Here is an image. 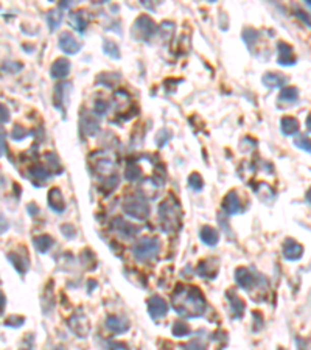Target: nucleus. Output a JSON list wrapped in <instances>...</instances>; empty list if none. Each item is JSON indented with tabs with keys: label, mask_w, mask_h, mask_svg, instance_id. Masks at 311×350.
Here are the masks:
<instances>
[{
	"label": "nucleus",
	"mask_w": 311,
	"mask_h": 350,
	"mask_svg": "<svg viewBox=\"0 0 311 350\" xmlns=\"http://www.w3.org/2000/svg\"><path fill=\"white\" fill-rule=\"evenodd\" d=\"M173 308L185 317H197L206 311V298L196 286H178L172 296Z\"/></svg>",
	"instance_id": "obj_1"
},
{
	"label": "nucleus",
	"mask_w": 311,
	"mask_h": 350,
	"mask_svg": "<svg viewBox=\"0 0 311 350\" xmlns=\"http://www.w3.org/2000/svg\"><path fill=\"white\" fill-rule=\"evenodd\" d=\"M159 218L162 229L165 232H173L179 227L181 223V207L175 199H165L159 206Z\"/></svg>",
	"instance_id": "obj_2"
},
{
	"label": "nucleus",
	"mask_w": 311,
	"mask_h": 350,
	"mask_svg": "<svg viewBox=\"0 0 311 350\" xmlns=\"http://www.w3.org/2000/svg\"><path fill=\"white\" fill-rule=\"evenodd\" d=\"M159 251V240L151 238V237H144L140 238L132 248V255L138 261H147L151 260L157 255Z\"/></svg>",
	"instance_id": "obj_3"
},
{
	"label": "nucleus",
	"mask_w": 311,
	"mask_h": 350,
	"mask_svg": "<svg viewBox=\"0 0 311 350\" xmlns=\"http://www.w3.org/2000/svg\"><path fill=\"white\" fill-rule=\"evenodd\" d=\"M157 30L156 23L153 22L151 17L148 16H140L135 19L134 25H132V36L138 41H144V39H150Z\"/></svg>",
	"instance_id": "obj_4"
},
{
	"label": "nucleus",
	"mask_w": 311,
	"mask_h": 350,
	"mask_svg": "<svg viewBox=\"0 0 311 350\" xmlns=\"http://www.w3.org/2000/svg\"><path fill=\"white\" fill-rule=\"evenodd\" d=\"M123 210L135 220H145L150 213V207L144 198H129L123 202Z\"/></svg>",
	"instance_id": "obj_5"
},
{
	"label": "nucleus",
	"mask_w": 311,
	"mask_h": 350,
	"mask_svg": "<svg viewBox=\"0 0 311 350\" xmlns=\"http://www.w3.org/2000/svg\"><path fill=\"white\" fill-rule=\"evenodd\" d=\"M69 327H70V330H72L76 336H79V338H86V336L89 335V332H91L89 319H88L86 316H84V314H81V313H76V314L70 316V319H69Z\"/></svg>",
	"instance_id": "obj_6"
},
{
	"label": "nucleus",
	"mask_w": 311,
	"mask_h": 350,
	"mask_svg": "<svg viewBox=\"0 0 311 350\" xmlns=\"http://www.w3.org/2000/svg\"><path fill=\"white\" fill-rule=\"evenodd\" d=\"M277 48H278V64L280 66H294L296 64L294 48L288 42L280 41L277 44Z\"/></svg>",
	"instance_id": "obj_7"
},
{
	"label": "nucleus",
	"mask_w": 311,
	"mask_h": 350,
	"mask_svg": "<svg viewBox=\"0 0 311 350\" xmlns=\"http://www.w3.org/2000/svg\"><path fill=\"white\" fill-rule=\"evenodd\" d=\"M58 44H60V48H61L64 53H67V55H75V53H78L79 48H81L79 42H78V41L73 38V35H70L69 32H63V33L60 35Z\"/></svg>",
	"instance_id": "obj_8"
},
{
	"label": "nucleus",
	"mask_w": 311,
	"mask_h": 350,
	"mask_svg": "<svg viewBox=\"0 0 311 350\" xmlns=\"http://www.w3.org/2000/svg\"><path fill=\"white\" fill-rule=\"evenodd\" d=\"M148 311H150V316L157 320V319H160V317H163L166 314L168 305L160 298V296H153V298L148 301Z\"/></svg>",
	"instance_id": "obj_9"
},
{
	"label": "nucleus",
	"mask_w": 311,
	"mask_h": 350,
	"mask_svg": "<svg viewBox=\"0 0 311 350\" xmlns=\"http://www.w3.org/2000/svg\"><path fill=\"white\" fill-rule=\"evenodd\" d=\"M7 257L20 274L26 273L28 266H30V258H28V254L25 251H16V252L13 251V252H8Z\"/></svg>",
	"instance_id": "obj_10"
},
{
	"label": "nucleus",
	"mask_w": 311,
	"mask_h": 350,
	"mask_svg": "<svg viewBox=\"0 0 311 350\" xmlns=\"http://www.w3.org/2000/svg\"><path fill=\"white\" fill-rule=\"evenodd\" d=\"M284 255L285 258L293 260V261L299 260L303 255V246L293 238H287L284 241Z\"/></svg>",
	"instance_id": "obj_11"
},
{
	"label": "nucleus",
	"mask_w": 311,
	"mask_h": 350,
	"mask_svg": "<svg viewBox=\"0 0 311 350\" xmlns=\"http://www.w3.org/2000/svg\"><path fill=\"white\" fill-rule=\"evenodd\" d=\"M47 199H48V206H50V209H51L53 212H56V213H63V212L66 210V201H64V198H63V193H61L60 188H56V187L50 188Z\"/></svg>",
	"instance_id": "obj_12"
},
{
	"label": "nucleus",
	"mask_w": 311,
	"mask_h": 350,
	"mask_svg": "<svg viewBox=\"0 0 311 350\" xmlns=\"http://www.w3.org/2000/svg\"><path fill=\"white\" fill-rule=\"evenodd\" d=\"M106 329H107L109 332H112V333L120 335V333L128 332V329H129V322H128V319H125V317H122V316H109V317L106 319Z\"/></svg>",
	"instance_id": "obj_13"
},
{
	"label": "nucleus",
	"mask_w": 311,
	"mask_h": 350,
	"mask_svg": "<svg viewBox=\"0 0 311 350\" xmlns=\"http://www.w3.org/2000/svg\"><path fill=\"white\" fill-rule=\"evenodd\" d=\"M79 126H81V131L86 134V136H94V134L100 128L98 120L94 119V115L88 114V112H82L81 114V117H79Z\"/></svg>",
	"instance_id": "obj_14"
},
{
	"label": "nucleus",
	"mask_w": 311,
	"mask_h": 350,
	"mask_svg": "<svg viewBox=\"0 0 311 350\" xmlns=\"http://www.w3.org/2000/svg\"><path fill=\"white\" fill-rule=\"evenodd\" d=\"M70 72V63L66 58H58L50 67V75L54 79H63Z\"/></svg>",
	"instance_id": "obj_15"
},
{
	"label": "nucleus",
	"mask_w": 311,
	"mask_h": 350,
	"mask_svg": "<svg viewBox=\"0 0 311 350\" xmlns=\"http://www.w3.org/2000/svg\"><path fill=\"white\" fill-rule=\"evenodd\" d=\"M28 174H30V179L36 187H39L42 182L48 181V178H50V171L44 165H39V164L32 165L30 170H28Z\"/></svg>",
	"instance_id": "obj_16"
},
{
	"label": "nucleus",
	"mask_w": 311,
	"mask_h": 350,
	"mask_svg": "<svg viewBox=\"0 0 311 350\" xmlns=\"http://www.w3.org/2000/svg\"><path fill=\"white\" fill-rule=\"evenodd\" d=\"M222 209L228 212L229 215H235L241 210V202H240V198L237 195V192H229L228 195H225L224 201H222Z\"/></svg>",
	"instance_id": "obj_17"
},
{
	"label": "nucleus",
	"mask_w": 311,
	"mask_h": 350,
	"mask_svg": "<svg viewBox=\"0 0 311 350\" xmlns=\"http://www.w3.org/2000/svg\"><path fill=\"white\" fill-rule=\"evenodd\" d=\"M112 226H114V229L117 230V234L122 235L123 238H132V237L138 232V229H137L135 226H132V224H129V223H126V221H123L122 218H116L114 223H112Z\"/></svg>",
	"instance_id": "obj_18"
},
{
	"label": "nucleus",
	"mask_w": 311,
	"mask_h": 350,
	"mask_svg": "<svg viewBox=\"0 0 311 350\" xmlns=\"http://www.w3.org/2000/svg\"><path fill=\"white\" fill-rule=\"evenodd\" d=\"M69 20H70V25L73 26V30L82 33L86 32L88 28V16L84 11H73L70 16H69Z\"/></svg>",
	"instance_id": "obj_19"
},
{
	"label": "nucleus",
	"mask_w": 311,
	"mask_h": 350,
	"mask_svg": "<svg viewBox=\"0 0 311 350\" xmlns=\"http://www.w3.org/2000/svg\"><path fill=\"white\" fill-rule=\"evenodd\" d=\"M235 280L244 289H250V286L256 283V277H253L249 273V269H246V268H238L237 269V271H235Z\"/></svg>",
	"instance_id": "obj_20"
},
{
	"label": "nucleus",
	"mask_w": 311,
	"mask_h": 350,
	"mask_svg": "<svg viewBox=\"0 0 311 350\" xmlns=\"http://www.w3.org/2000/svg\"><path fill=\"white\" fill-rule=\"evenodd\" d=\"M262 81L266 88L269 89H277L280 86H284L287 83V76L285 75H280V73H274V72H269V73H265Z\"/></svg>",
	"instance_id": "obj_21"
},
{
	"label": "nucleus",
	"mask_w": 311,
	"mask_h": 350,
	"mask_svg": "<svg viewBox=\"0 0 311 350\" xmlns=\"http://www.w3.org/2000/svg\"><path fill=\"white\" fill-rule=\"evenodd\" d=\"M228 298H229V304L234 313V317H241L244 314V301H241V298H238V294L235 291H228Z\"/></svg>",
	"instance_id": "obj_22"
},
{
	"label": "nucleus",
	"mask_w": 311,
	"mask_h": 350,
	"mask_svg": "<svg viewBox=\"0 0 311 350\" xmlns=\"http://www.w3.org/2000/svg\"><path fill=\"white\" fill-rule=\"evenodd\" d=\"M280 129L285 136H294L299 132V122L294 117H284L280 122Z\"/></svg>",
	"instance_id": "obj_23"
},
{
	"label": "nucleus",
	"mask_w": 311,
	"mask_h": 350,
	"mask_svg": "<svg viewBox=\"0 0 311 350\" xmlns=\"http://www.w3.org/2000/svg\"><path fill=\"white\" fill-rule=\"evenodd\" d=\"M94 170L95 173L101 174V176H109L112 171H114V162H112L110 159H95V165H94Z\"/></svg>",
	"instance_id": "obj_24"
},
{
	"label": "nucleus",
	"mask_w": 311,
	"mask_h": 350,
	"mask_svg": "<svg viewBox=\"0 0 311 350\" xmlns=\"http://www.w3.org/2000/svg\"><path fill=\"white\" fill-rule=\"evenodd\" d=\"M54 89H56V91H54V106L60 107L61 111H64V109H63V103H66V97H67V92H69V89H70V84L61 83V84L56 86Z\"/></svg>",
	"instance_id": "obj_25"
},
{
	"label": "nucleus",
	"mask_w": 311,
	"mask_h": 350,
	"mask_svg": "<svg viewBox=\"0 0 311 350\" xmlns=\"http://www.w3.org/2000/svg\"><path fill=\"white\" fill-rule=\"evenodd\" d=\"M201 238H203V241L207 246H215L218 243V240H219V235H218L216 229H213L210 226H204L201 229Z\"/></svg>",
	"instance_id": "obj_26"
},
{
	"label": "nucleus",
	"mask_w": 311,
	"mask_h": 350,
	"mask_svg": "<svg viewBox=\"0 0 311 350\" xmlns=\"http://www.w3.org/2000/svg\"><path fill=\"white\" fill-rule=\"evenodd\" d=\"M297 98H299V91L296 88H284L278 95V101H284V103H296Z\"/></svg>",
	"instance_id": "obj_27"
},
{
	"label": "nucleus",
	"mask_w": 311,
	"mask_h": 350,
	"mask_svg": "<svg viewBox=\"0 0 311 350\" xmlns=\"http://www.w3.org/2000/svg\"><path fill=\"white\" fill-rule=\"evenodd\" d=\"M45 17H47L48 26H50V32H54L56 28H58L61 20H63V14L60 10H50Z\"/></svg>",
	"instance_id": "obj_28"
},
{
	"label": "nucleus",
	"mask_w": 311,
	"mask_h": 350,
	"mask_svg": "<svg viewBox=\"0 0 311 350\" xmlns=\"http://www.w3.org/2000/svg\"><path fill=\"white\" fill-rule=\"evenodd\" d=\"M53 246V238L50 235H41L35 238V248L39 252H47Z\"/></svg>",
	"instance_id": "obj_29"
},
{
	"label": "nucleus",
	"mask_w": 311,
	"mask_h": 350,
	"mask_svg": "<svg viewBox=\"0 0 311 350\" xmlns=\"http://www.w3.org/2000/svg\"><path fill=\"white\" fill-rule=\"evenodd\" d=\"M103 50H104L106 55L110 56V58H114V60H119V58H120V48H119V45H117L114 41L106 39V41L103 42Z\"/></svg>",
	"instance_id": "obj_30"
},
{
	"label": "nucleus",
	"mask_w": 311,
	"mask_h": 350,
	"mask_svg": "<svg viewBox=\"0 0 311 350\" xmlns=\"http://www.w3.org/2000/svg\"><path fill=\"white\" fill-rule=\"evenodd\" d=\"M44 157L48 160V165L53 168V171H56V173H61L63 171V165L60 164V159H58V156H56L54 153H47Z\"/></svg>",
	"instance_id": "obj_31"
},
{
	"label": "nucleus",
	"mask_w": 311,
	"mask_h": 350,
	"mask_svg": "<svg viewBox=\"0 0 311 350\" xmlns=\"http://www.w3.org/2000/svg\"><path fill=\"white\" fill-rule=\"evenodd\" d=\"M188 184H190V187L193 188V190H196V192H200L201 188L204 187V181H203V178H201L200 173H191L190 178H188Z\"/></svg>",
	"instance_id": "obj_32"
},
{
	"label": "nucleus",
	"mask_w": 311,
	"mask_h": 350,
	"mask_svg": "<svg viewBox=\"0 0 311 350\" xmlns=\"http://www.w3.org/2000/svg\"><path fill=\"white\" fill-rule=\"evenodd\" d=\"M172 131H168V129H160L157 134H156V145L159 147V148H162L169 139H172Z\"/></svg>",
	"instance_id": "obj_33"
},
{
	"label": "nucleus",
	"mask_w": 311,
	"mask_h": 350,
	"mask_svg": "<svg viewBox=\"0 0 311 350\" xmlns=\"http://www.w3.org/2000/svg\"><path fill=\"white\" fill-rule=\"evenodd\" d=\"M126 179L128 181H138L140 179V176H142V170H140V167L138 165H135V164H131L128 168H126Z\"/></svg>",
	"instance_id": "obj_34"
},
{
	"label": "nucleus",
	"mask_w": 311,
	"mask_h": 350,
	"mask_svg": "<svg viewBox=\"0 0 311 350\" xmlns=\"http://www.w3.org/2000/svg\"><path fill=\"white\" fill-rule=\"evenodd\" d=\"M173 335L176 338H184V336L190 335V327L187 324H184V322H176V324L173 326Z\"/></svg>",
	"instance_id": "obj_35"
},
{
	"label": "nucleus",
	"mask_w": 311,
	"mask_h": 350,
	"mask_svg": "<svg viewBox=\"0 0 311 350\" xmlns=\"http://www.w3.org/2000/svg\"><path fill=\"white\" fill-rule=\"evenodd\" d=\"M259 33L253 30V28H244L243 30V41L247 44V47H252V44L257 41Z\"/></svg>",
	"instance_id": "obj_36"
},
{
	"label": "nucleus",
	"mask_w": 311,
	"mask_h": 350,
	"mask_svg": "<svg viewBox=\"0 0 311 350\" xmlns=\"http://www.w3.org/2000/svg\"><path fill=\"white\" fill-rule=\"evenodd\" d=\"M28 134H30V131H28L26 128H23V126H20V125H16L14 128H13V131H11V137L14 139V140H23Z\"/></svg>",
	"instance_id": "obj_37"
},
{
	"label": "nucleus",
	"mask_w": 311,
	"mask_h": 350,
	"mask_svg": "<svg viewBox=\"0 0 311 350\" xmlns=\"http://www.w3.org/2000/svg\"><path fill=\"white\" fill-rule=\"evenodd\" d=\"M109 109V103L106 100H97L94 104V112L97 115H104Z\"/></svg>",
	"instance_id": "obj_38"
},
{
	"label": "nucleus",
	"mask_w": 311,
	"mask_h": 350,
	"mask_svg": "<svg viewBox=\"0 0 311 350\" xmlns=\"http://www.w3.org/2000/svg\"><path fill=\"white\" fill-rule=\"evenodd\" d=\"M25 322V317H19V316H10V317H7V320H5V326H8V327H20L22 324Z\"/></svg>",
	"instance_id": "obj_39"
},
{
	"label": "nucleus",
	"mask_w": 311,
	"mask_h": 350,
	"mask_svg": "<svg viewBox=\"0 0 311 350\" xmlns=\"http://www.w3.org/2000/svg\"><path fill=\"white\" fill-rule=\"evenodd\" d=\"M294 145L296 147H299L302 151H305V153H309L311 151V145H309V139L308 137H299V139H296L294 140Z\"/></svg>",
	"instance_id": "obj_40"
},
{
	"label": "nucleus",
	"mask_w": 311,
	"mask_h": 350,
	"mask_svg": "<svg viewBox=\"0 0 311 350\" xmlns=\"http://www.w3.org/2000/svg\"><path fill=\"white\" fill-rule=\"evenodd\" d=\"M7 122H10V111L5 104L0 103V125H4Z\"/></svg>",
	"instance_id": "obj_41"
},
{
	"label": "nucleus",
	"mask_w": 311,
	"mask_h": 350,
	"mask_svg": "<svg viewBox=\"0 0 311 350\" xmlns=\"http://www.w3.org/2000/svg\"><path fill=\"white\" fill-rule=\"evenodd\" d=\"M7 151V132L0 128V157H2Z\"/></svg>",
	"instance_id": "obj_42"
},
{
	"label": "nucleus",
	"mask_w": 311,
	"mask_h": 350,
	"mask_svg": "<svg viewBox=\"0 0 311 350\" xmlns=\"http://www.w3.org/2000/svg\"><path fill=\"white\" fill-rule=\"evenodd\" d=\"M61 232L67 237V238H73L76 235V229L70 224H63L61 226Z\"/></svg>",
	"instance_id": "obj_43"
},
{
	"label": "nucleus",
	"mask_w": 311,
	"mask_h": 350,
	"mask_svg": "<svg viewBox=\"0 0 311 350\" xmlns=\"http://www.w3.org/2000/svg\"><path fill=\"white\" fill-rule=\"evenodd\" d=\"M20 69H22L20 63H5V66L2 67V70H7V72H17Z\"/></svg>",
	"instance_id": "obj_44"
},
{
	"label": "nucleus",
	"mask_w": 311,
	"mask_h": 350,
	"mask_svg": "<svg viewBox=\"0 0 311 350\" xmlns=\"http://www.w3.org/2000/svg\"><path fill=\"white\" fill-rule=\"evenodd\" d=\"M185 348L187 350H206L204 345L201 342H197V341H191L188 345H185Z\"/></svg>",
	"instance_id": "obj_45"
},
{
	"label": "nucleus",
	"mask_w": 311,
	"mask_h": 350,
	"mask_svg": "<svg viewBox=\"0 0 311 350\" xmlns=\"http://www.w3.org/2000/svg\"><path fill=\"white\" fill-rule=\"evenodd\" d=\"M7 229H8V221H7V218L4 217V215L0 213V234H4Z\"/></svg>",
	"instance_id": "obj_46"
},
{
	"label": "nucleus",
	"mask_w": 311,
	"mask_h": 350,
	"mask_svg": "<svg viewBox=\"0 0 311 350\" xmlns=\"http://www.w3.org/2000/svg\"><path fill=\"white\" fill-rule=\"evenodd\" d=\"M5 305H7V299H5L4 293H0V314L4 313V310H5Z\"/></svg>",
	"instance_id": "obj_47"
},
{
	"label": "nucleus",
	"mask_w": 311,
	"mask_h": 350,
	"mask_svg": "<svg viewBox=\"0 0 311 350\" xmlns=\"http://www.w3.org/2000/svg\"><path fill=\"white\" fill-rule=\"evenodd\" d=\"M110 76L114 78V83H117V81H119V75H117V73H112ZM98 83H103L104 86H107V88H112V86H110V83H109V79H104V81H98Z\"/></svg>",
	"instance_id": "obj_48"
},
{
	"label": "nucleus",
	"mask_w": 311,
	"mask_h": 350,
	"mask_svg": "<svg viewBox=\"0 0 311 350\" xmlns=\"http://www.w3.org/2000/svg\"><path fill=\"white\" fill-rule=\"evenodd\" d=\"M296 13H297V16H299V17H300V19L306 23V26H309V19H308V16H306L303 11H300V10H297Z\"/></svg>",
	"instance_id": "obj_49"
},
{
	"label": "nucleus",
	"mask_w": 311,
	"mask_h": 350,
	"mask_svg": "<svg viewBox=\"0 0 311 350\" xmlns=\"http://www.w3.org/2000/svg\"><path fill=\"white\" fill-rule=\"evenodd\" d=\"M296 342H297V347H299V350H306V345H305V342H303V341L297 339Z\"/></svg>",
	"instance_id": "obj_50"
},
{
	"label": "nucleus",
	"mask_w": 311,
	"mask_h": 350,
	"mask_svg": "<svg viewBox=\"0 0 311 350\" xmlns=\"http://www.w3.org/2000/svg\"><path fill=\"white\" fill-rule=\"evenodd\" d=\"M60 7H61V8H69V7H70V4H67V2H61V4H60Z\"/></svg>",
	"instance_id": "obj_51"
},
{
	"label": "nucleus",
	"mask_w": 311,
	"mask_h": 350,
	"mask_svg": "<svg viewBox=\"0 0 311 350\" xmlns=\"http://www.w3.org/2000/svg\"><path fill=\"white\" fill-rule=\"evenodd\" d=\"M306 129H309V117L306 119Z\"/></svg>",
	"instance_id": "obj_52"
},
{
	"label": "nucleus",
	"mask_w": 311,
	"mask_h": 350,
	"mask_svg": "<svg viewBox=\"0 0 311 350\" xmlns=\"http://www.w3.org/2000/svg\"><path fill=\"white\" fill-rule=\"evenodd\" d=\"M54 350H66V348H64V347H61V345H60V347H56V348H54Z\"/></svg>",
	"instance_id": "obj_53"
}]
</instances>
